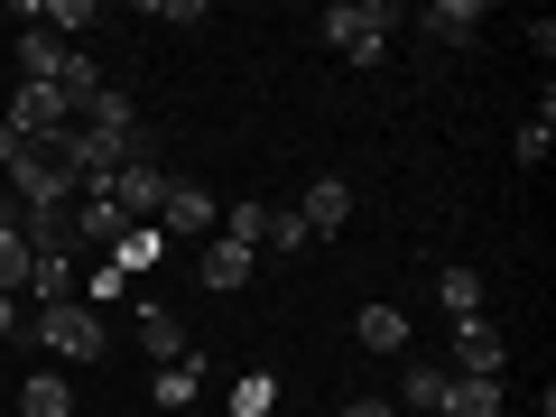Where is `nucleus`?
Masks as SVG:
<instances>
[{"label":"nucleus","instance_id":"7c9ffc66","mask_svg":"<svg viewBox=\"0 0 556 417\" xmlns=\"http://www.w3.org/2000/svg\"><path fill=\"white\" fill-rule=\"evenodd\" d=\"M538 417H556V399H538Z\"/></svg>","mask_w":556,"mask_h":417},{"label":"nucleus","instance_id":"393cba45","mask_svg":"<svg viewBox=\"0 0 556 417\" xmlns=\"http://www.w3.org/2000/svg\"><path fill=\"white\" fill-rule=\"evenodd\" d=\"M260 241H269V251H306V223H298V204H278V214L260 223Z\"/></svg>","mask_w":556,"mask_h":417},{"label":"nucleus","instance_id":"ddd939ff","mask_svg":"<svg viewBox=\"0 0 556 417\" xmlns=\"http://www.w3.org/2000/svg\"><path fill=\"white\" fill-rule=\"evenodd\" d=\"M139 353H149V362H186L195 343H186V325L167 316V306H139Z\"/></svg>","mask_w":556,"mask_h":417},{"label":"nucleus","instance_id":"6ab92c4d","mask_svg":"<svg viewBox=\"0 0 556 417\" xmlns=\"http://www.w3.org/2000/svg\"><path fill=\"white\" fill-rule=\"evenodd\" d=\"M437 417H501V380H445Z\"/></svg>","mask_w":556,"mask_h":417},{"label":"nucleus","instance_id":"4be33fe9","mask_svg":"<svg viewBox=\"0 0 556 417\" xmlns=\"http://www.w3.org/2000/svg\"><path fill=\"white\" fill-rule=\"evenodd\" d=\"M437 298H445V316H455V325L482 316V269H445V278H437Z\"/></svg>","mask_w":556,"mask_h":417},{"label":"nucleus","instance_id":"c756f323","mask_svg":"<svg viewBox=\"0 0 556 417\" xmlns=\"http://www.w3.org/2000/svg\"><path fill=\"white\" fill-rule=\"evenodd\" d=\"M10 159H20V130H10V121H0V177H10Z\"/></svg>","mask_w":556,"mask_h":417},{"label":"nucleus","instance_id":"6e6552de","mask_svg":"<svg viewBox=\"0 0 556 417\" xmlns=\"http://www.w3.org/2000/svg\"><path fill=\"white\" fill-rule=\"evenodd\" d=\"M298 223H306V241H334L343 223H353V186H343V177H316V186H306V204H298Z\"/></svg>","mask_w":556,"mask_h":417},{"label":"nucleus","instance_id":"423d86ee","mask_svg":"<svg viewBox=\"0 0 556 417\" xmlns=\"http://www.w3.org/2000/svg\"><path fill=\"white\" fill-rule=\"evenodd\" d=\"M159 223H167L177 241H214V232H223V204L204 195L195 177H167V204H159Z\"/></svg>","mask_w":556,"mask_h":417},{"label":"nucleus","instance_id":"a211bd4d","mask_svg":"<svg viewBox=\"0 0 556 417\" xmlns=\"http://www.w3.org/2000/svg\"><path fill=\"white\" fill-rule=\"evenodd\" d=\"M195 390H204V353H186V362H159V380H149V399H159V408H186Z\"/></svg>","mask_w":556,"mask_h":417},{"label":"nucleus","instance_id":"f8f14e48","mask_svg":"<svg viewBox=\"0 0 556 417\" xmlns=\"http://www.w3.org/2000/svg\"><path fill=\"white\" fill-rule=\"evenodd\" d=\"M65 56H75L65 38H47V28H20V84H56V75H65Z\"/></svg>","mask_w":556,"mask_h":417},{"label":"nucleus","instance_id":"f03ea898","mask_svg":"<svg viewBox=\"0 0 556 417\" xmlns=\"http://www.w3.org/2000/svg\"><path fill=\"white\" fill-rule=\"evenodd\" d=\"M102 195L121 204L130 223H159V204H167V167H159V130H139L130 139V159H121V177L102 186Z\"/></svg>","mask_w":556,"mask_h":417},{"label":"nucleus","instance_id":"39448f33","mask_svg":"<svg viewBox=\"0 0 556 417\" xmlns=\"http://www.w3.org/2000/svg\"><path fill=\"white\" fill-rule=\"evenodd\" d=\"M455 380H501L510 371V343H501V325H482V316H464L455 325V362H445Z\"/></svg>","mask_w":556,"mask_h":417},{"label":"nucleus","instance_id":"f3484780","mask_svg":"<svg viewBox=\"0 0 556 417\" xmlns=\"http://www.w3.org/2000/svg\"><path fill=\"white\" fill-rule=\"evenodd\" d=\"M353 343H362V353H399V343H408V316H399V306H362Z\"/></svg>","mask_w":556,"mask_h":417},{"label":"nucleus","instance_id":"c85d7f7f","mask_svg":"<svg viewBox=\"0 0 556 417\" xmlns=\"http://www.w3.org/2000/svg\"><path fill=\"white\" fill-rule=\"evenodd\" d=\"M28 325H20V298H0V343H20Z\"/></svg>","mask_w":556,"mask_h":417},{"label":"nucleus","instance_id":"b1692460","mask_svg":"<svg viewBox=\"0 0 556 417\" xmlns=\"http://www.w3.org/2000/svg\"><path fill=\"white\" fill-rule=\"evenodd\" d=\"M159 251H167V232H159V223H130V232H121V251H112V269H149Z\"/></svg>","mask_w":556,"mask_h":417},{"label":"nucleus","instance_id":"9d476101","mask_svg":"<svg viewBox=\"0 0 556 417\" xmlns=\"http://www.w3.org/2000/svg\"><path fill=\"white\" fill-rule=\"evenodd\" d=\"M417 28H427L437 47H473L482 10H473V0H427V10H417Z\"/></svg>","mask_w":556,"mask_h":417},{"label":"nucleus","instance_id":"f257e3e1","mask_svg":"<svg viewBox=\"0 0 556 417\" xmlns=\"http://www.w3.org/2000/svg\"><path fill=\"white\" fill-rule=\"evenodd\" d=\"M390 28H399L390 0H334V10H316V38L334 47L343 65H380L390 56Z\"/></svg>","mask_w":556,"mask_h":417},{"label":"nucleus","instance_id":"4468645a","mask_svg":"<svg viewBox=\"0 0 556 417\" xmlns=\"http://www.w3.org/2000/svg\"><path fill=\"white\" fill-rule=\"evenodd\" d=\"M445 380H455L445 362H408V371H399V417H408V408L437 417V408H445Z\"/></svg>","mask_w":556,"mask_h":417},{"label":"nucleus","instance_id":"dca6fc26","mask_svg":"<svg viewBox=\"0 0 556 417\" xmlns=\"http://www.w3.org/2000/svg\"><path fill=\"white\" fill-rule=\"evenodd\" d=\"M84 130H112V139H130V130H139V102L121 93V84H102V93L84 102Z\"/></svg>","mask_w":556,"mask_h":417},{"label":"nucleus","instance_id":"1a4fd4ad","mask_svg":"<svg viewBox=\"0 0 556 417\" xmlns=\"http://www.w3.org/2000/svg\"><path fill=\"white\" fill-rule=\"evenodd\" d=\"M121 232H130V214H121L102 186H84V195H75V241H84V251H121Z\"/></svg>","mask_w":556,"mask_h":417},{"label":"nucleus","instance_id":"412c9836","mask_svg":"<svg viewBox=\"0 0 556 417\" xmlns=\"http://www.w3.org/2000/svg\"><path fill=\"white\" fill-rule=\"evenodd\" d=\"M223 408H232V417H269V408H278V380H269V371H241L232 390H223Z\"/></svg>","mask_w":556,"mask_h":417},{"label":"nucleus","instance_id":"bb28decb","mask_svg":"<svg viewBox=\"0 0 556 417\" xmlns=\"http://www.w3.org/2000/svg\"><path fill=\"white\" fill-rule=\"evenodd\" d=\"M159 20H167V28H204L214 10H204V0H159Z\"/></svg>","mask_w":556,"mask_h":417},{"label":"nucleus","instance_id":"7ed1b4c3","mask_svg":"<svg viewBox=\"0 0 556 417\" xmlns=\"http://www.w3.org/2000/svg\"><path fill=\"white\" fill-rule=\"evenodd\" d=\"M28 334H38L56 362H102V316H93L84 298H65V306H38V325H28Z\"/></svg>","mask_w":556,"mask_h":417},{"label":"nucleus","instance_id":"aec40b11","mask_svg":"<svg viewBox=\"0 0 556 417\" xmlns=\"http://www.w3.org/2000/svg\"><path fill=\"white\" fill-rule=\"evenodd\" d=\"M28 288V241H20V214H0V298Z\"/></svg>","mask_w":556,"mask_h":417},{"label":"nucleus","instance_id":"9b49d317","mask_svg":"<svg viewBox=\"0 0 556 417\" xmlns=\"http://www.w3.org/2000/svg\"><path fill=\"white\" fill-rule=\"evenodd\" d=\"M28 298H38V306L75 298V251H28Z\"/></svg>","mask_w":556,"mask_h":417},{"label":"nucleus","instance_id":"cd10ccee","mask_svg":"<svg viewBox=\"0 0 556 417\" xmlns=\"http://www.w3.org/2000/svg\"><path fill=\"white\" fill-rule=\"evenodd\" d=\"M343 417H399V399H343Z\"/></svg>","mask_w":556,"mask_h":417},{"label":"nucleus","instance_id":"2f4dec72","mask_svg":"<svg viewBox=\"0 0 556 417\" xmlns=\"http://www.w3.org/2000/svg\"><path fill=\"white\" fill-rule=\"evenodd\" d=\"M0 214H10V186H0Z\"/></svg>","mask_w":556,"mask_h":417},{"label":"nucleus","instance_id":"0eeeda50","mask_svg":"<svg viewBox=\"0 0 556 417\" xmlns=\"http://www.w3.org/2000/svg\"><path fill=\"white\" fill-rule=\"evenodd\" d=\"M251 269H260V241H232V232H214V241H204V260H195V278L214 288V298L251 288Z\"/></svg>","mask_w":556,"mask_h":417},{"label":"nucleus","instance_id":"a878e982","mask_svg":"<svg viewBox=\"0 0 556 417\" xmlns=\"http://www.w3.org/2000/svg\"><path fill=\"white\" fill-rule=\"evenodd\" d=\"M260 223H269V204H223V232L232 241H260Z\"/></svg>","mask_w":556,"mask_h":417},{"label":"nucleus","instance_id":"20e7f679","mask_svg":"<svg viewBox=\"0 0 556 417\" xmlns=\"http://www.w3.org/2000/svg\"><path fill=\"white\" fill-rule=\"evenodd\" d=\"M0 121H10L20 139H56V130H75V102H65V84H20Z\"/></svg>","mask_w":556,"mask_h":417},{"label":"nucleus","instance_id":"5701e85b","mask_svg":"<svg viewBox=\"0 0 556 417\" xmlns=\"http://www.w3.org/2000/svg\"><path fill=\"white\" fill-rule=\"evenodd\" d=\"M510 149H519V167H547V149H556V112H547V102H538V121H519Z\"/></svg>","mask_w":556,"mask_h":417},{"label":"nucleus","instance_id":"2eb2a0df","mask_svg":"<svg viewBox=\"0 0 556 417\" xmlns=\"http://www.w3.org/2000/svg\"><path fill=\"white\" fill-rule=\"evenodd\" d=\"M20 417H75V390H65V371H28V380H20Z\"/></svg>","mask_w":556,"mask_h":417}]
</instances>
